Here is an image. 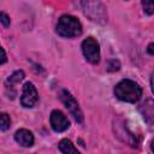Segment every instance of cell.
I'll list each match as a JSON object with an SVG mask.
<instances>
[{
  "mask_svg": "<svg viewBox=\"0 0 154 154\" xmlns=\"http://www.w3.org/2000/svg\"><path fill=\"white\" fill-rule=\"evenodd\" d=\"M38 100V94L36 88L34 87V84L31 82H26L23 87V91H22V96H20V103L22 106L30 108L34 107L36 105Z\"/></svg>",
  "mask_w": 154,
  "mask_h": 154,
  "instance_id": "cell-6",
  "label": "cell"
},
{
  "mask_svg": "<svg viewBox=\"0 0 154 154\" xmlns=\"http://www.w3.org/2000/svg\"><path fill=\"white\" fill-rule=\"evenodd\" d=\"M0 22L2 23L4 26H10V17L4 12H0Z\"/></svg>",
  "mask_w": 154,
  "mask_h": 154,
  "instance_id": "cell-14",
  "label": "cell"
},
{
  "mask_svg": "<svg viewBox=\"0 0 154 154\" xmlns=\"http://www.w3.org/2000/svg\"><path fill=\"white\" fill-rule=\"evenodd\" d=\"M107 70L108 71H117V70H119V63L117 60H111L108 63V69Z\"/></svg>",
  "mask_w": 154,
  "mask_h": 154,
  "instance_id": "cell-15",
  "label": "cell"
},
{
  "mask_svg": "<svg viewBox=\"0 0 154 154\" xmlns=\"http://www.w3.org/2000/svg\"><path fill=\"white\" fill-rule=\"evenodd\" d=\"M49 120H51V126H52V129H53L54 131H57V132H63V131L67 130L69 126H70L69 119H67L66 116H65L61 111H59V109H54V111L51 113Z\"/></svg>",
  "mask_w": 154,
  "mask_h": 154,
  "instance_id": "cell-7",
  "label": "cell"
},
{
  "mask_svg": "<svg viewBox=\"0 0 154 154\" xmlns=\"http://www.w3.org/2000/svg\"><path fill=\"white\" fill-rule=\"evenodd\" d=\"M6 59H7V58H6V53H5V51L2 49V47L0 46V65L4 64V63L6 61Z\"/></svg>",
  "mask_w": 154,
  "mask_h": 154,
  "instance_id": "cell-16",
  "label": "cell"
},
{
  "mask_svg": "<svg viewBox=\"0 0 154 154\" xmlns=\"http://www.w3.org/2000/svg\"><path fill=\"white\" fill-rule=\"evenodd\" d=\"M14 140L22 147H31L34 144V136H32L31 131H29L26 129H20L18 131H16Z\"/></svg>",
  "mask_w": 154,
  "mask_h": 154,
  "instance_id": "cell-10",
  "label": "cell"
},
{
  "mask_svg": "<svg viewBox=\"0 0 154 154\" xmlns=\"http://www.w3.org/2000/svg\"><path fill=\"white\" fill-rule=\"evenodd\" d=\"M60 100L63 101V103L65 105L67 111L71 113V116L75 118V120L77 123H81L83 120V113H82V111L78 106V102L72 96V94L64 89V90L60 91Z\"/></svg>",
  "mask_w": 154,
  "mask_h": 154,
  "instance_id": "cell-4",
  "label": "cell"
},
{
  "mask_svg": "<svg viewBox=\"0 0 154 154\" xmlns=\"http://www.w3.org/2000/svg\"><path fill=\"white\" fill-rule=\"evenodd\" d=\"M114 95L122 101L134 103L142 96V88L131 79H123L114 87Z\"/></svg>",
  "mask_w": 154,
  "mask_h": 154,
  "instance_id": "cell-1",
  "label": "cell"
},
{
  "mask_svg": "<svg viewBox=\"0 0 154 154\" xmlns=\"http://www.w3.org/2000/svg\"><path fill=\"white\" fill-rule=\"evenodd\" d=\"M59 150L61 153H65V154H78V149L72 144V142L67 138H64L59 142Z\"/></svg>",
  "mask_w": 154,
  "mask_h": 154,
  "instance_id": "cell-11",
  "label": "cell"
},
{
  "mask_svg": "<svg viewBox=\"0 0 154 154\" xmlns=\"http://www.w3.org/2000/svg\"><path fill=\"white\" fill-rule=\"evenodd\" d=\"M57 32L63 37H77L82 34V25L76 17L64 14L58 20Z\"/></svg>",
  "mask_w": 154,
  "mask_h": 154,
  "instance_id": "cell-3",
  "label": "cell"
},
{
  "mask_svg": "<svg viewBox=\"0 0 154 154\" xmlns=\"http://www.w3.org/2000/svg\"><path fill=\"white\" fill-rule=\"evenodd\" d=\"M11 126V118L7 113H0V130L7 131Z\"/></svg>",
  "mask_w": 154,
  "mask_h": 154,
  "instance_id": "cell-12",
  "label": "cell"
},
{
  "mask_svg": "<svg viewBox=\"0 0 154 154\" xmlns=\"http://www.w3.org/2000/svg\"><path fill=\"white\" fill-rule=\"evenodd\" d=\"M148 53L149 54H154V52H153V43H149V46H148Z\"/></svg>",
  "mask_w": 154,
  "mask_h": 154,
  "instance_id": "cell-17",
  "label": "cell"
},
{
  "mask_svg": "<svg viewBox=\"0 0 154 154\" xmlns=\"http://www.w3.org/2000/svg\"><path fill=\"white\" fill-rule=\"evenodd\" d=\"M82 52L85 59L91 64H97L100 60V47L94 37H88L82 42Z\"/></svg>",
  "mask_w": 154,
  "mask_h": 154,
  "instance_id": "cell-5",
  "label": "cell"
},
{
  "mask_svg": "<svg viewBox=\"0 0 154 154\" xmlns=\"http://www.w3.org/2000/svg\"><path fill=\"white\" fill-rule=\"evenodd\" d=\"M84 14L95 23L105 24L107 22V11L101 0H81Z\"/></svg>",
  "mask_w": 154,
  "mask_h": 154,
  "instance_id": "cell-2",
  "label": "cell"
},
{
  "mask_svg": "<svg viewBox=\"0 0 154 154\" xmlns=\"http://www.w3.org/2000/svg\"><path fill=\"white\" fill-rule=\"evenodd\" d=\"M142 6H143V11L147 14H153L154 12V0H142Z\"/></svg>",
  "mask_w": 154,
  "mask_h": 154,
  "instance_id": "cell-13",
  "label": "cell"
},
{
  "mask_svg": "<svg viewBox=\"0 0 154 154\" xmlns=\"http://www.w3.org/2000/svg\"><path fill=\"white\" fill-rule=\"evenodd\" d=\"M24 78V72L22 70L14 71L5 82V90H6V95L11 99H13L16 96V84H18L19 82H22Z\"/></svg>",
  "mask_w": 154,
  "mask_h": 154,
  "instance_id": "cell-8",
  "label": "cell"
},
{
  "mask_svg": "<svg viewBox=\"0 0 154 154\" xmlns=\"http://www.w3.org/2000/svg\"><path fill=\"white\" fill-rule=\"evenodd\" d=\"M114 132H116L117 137H119L123 142H126L130 146H136L137 141H136L135 136L129 131V129L124 125V123L114 122Z\"/></svg>",
  "mask_w": 154,
  "mask_h": 154,
  "instance_id": "cell-9",
  "label": "cell"
}]
</instances>
